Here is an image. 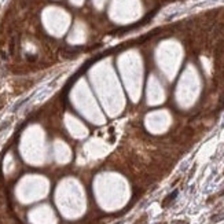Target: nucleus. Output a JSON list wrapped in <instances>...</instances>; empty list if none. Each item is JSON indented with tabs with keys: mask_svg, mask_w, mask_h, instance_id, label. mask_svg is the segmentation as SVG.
I'll list each match as a JSON object with an SVG mask.
<instances>
[{
	"mask_svg": "<svg viewBox=\"0 0 224 224\" xmlns=\"http://www.w3.org/2000/svg\"><path fill=\"white\" fill-rule=\"evenodd\" d=\"M176 195H177V191H173L172 194H169L168 197H166L165 199H164V202H162V206H168V205H169V202H172V201H173L175 198H176Z\"/></svg>",
	"mask_w": 224,
	"mask_h": 224,
	"instance_id": "obj_1",
	"label": "nucleus"
},
{
	"mask_svg": "<svg viewBox=\"0 0 224 224\" xmlns=\"http://www.w3.org/2000/svg\"><path fill=\"white\" fill-rule=\"evenodd\" d=\"M3 102H4V99H3V98H0V109H1V105H3Z\"/></svg>",
	"mask_w": 224,
	"mask_h": 224,
	"instance_id": "obj_2",
	"label": "nucleus"
}]
</instances>
